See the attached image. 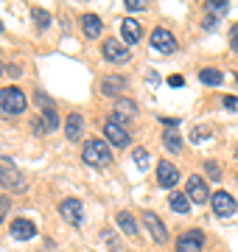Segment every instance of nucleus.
<instances>
[{
    "instance_id": "1",
    "label": "nucleus",
    "mask_w": 238,
    "mask_h": 252,
    "mask_svg": "<svg viewBox=\"0 0 238 252\" xmlns=\"http://www.w3.org/2000/svg\"><path fill=\"white\" fill-rule=\"evenodd\" d=\"M26 107H28V98L20 87H3L0 90V115L3 118L20 115V112H26Z\"/></svg>"
},
{
    "instance_id": "2",
    "label": "nucleus",
    "mask_w": 238,
    "mask_h": 252,
    "mask_svg": "<svg viewBox=\"0 0 238 252\" xmlns=\"http://www.w3.org/2000/svg\"><path fill=\"white\" fill-rule=\"evenodd\" d=\"M82 160L87 162V165H92V168L107 165V162L112 160L107 140H101V137H92V140H87V143H84V149H82Z\"/></svg>"
},
{
    "instance_id": "3",
    "label": "nucleus",
    "mask_w": 238,
    "mask_h": 252,
    "mask_svg": "<svg viewBox=\"0 0 238 252\" xmlns=\"http://www.w3.org/2000/svg\"><path fill=\"white\" fill-rule=\"evenodd\" d=\"M59 213L67 224L73 227H82L84 224V205L79 199H62V205H59Z\"/></svg>"
},
{
    "instance_id": "4",
    "label": "nucleus",
    "mask_w": 238,
    "mask_h": 252,
    "mask_svg": "<svg viewBox=\"0 0 238 252\" xmlns=\"http://www.w3.org/2000/svg\"><path fill=\"white\" fill-rule=\"evenodd\" d=\"M140 219H143V224H146L149 235H151L157 244H168V230H165V224L160 221V216H157V213L143 210V213H140Z\"/></svg>"
},
{
    "instance_id": "5",
    "label": "nucleus",
    "mask_w": 238,
    "mask_h": 252,
    "mask_svg": "<svg viewBox=\"0 0 238 252\" xmlns=\"http://www.w3.org/2000/svg\"><path fill=\"white\" fill-rule=\"evenodd\" d=\"M101 54H104V59H107V62L123 64V62H129L132 51H129L123 42H118V39H107V42H104V48H101Z\"/></svg>"
},
{
    "instance_id": "6",
    "label": "nucleus",
    "mask_w": 238,
    "mask_h": 252,
    "mask_svg": "<svg viewBox=\"0 0 238 252\" xmlns=\"http://www.w3.org/2000/svg\"><path fill=\"white\" fill-rule=\"evenodd\" d=\"M188 199H191L193 205H205L210 193H208V182L202 180L199 174H191L188 177Z\"/></svg>"
},
{
    "instance_id": "7",
    "label": "nucleus",
    "mask_w": 238,
    "mask_h": 252,
    "mask_svg": "<svg viewBox=\"0 0 238 252\" xmlns=\"http://www.w3.org/2000/svg\"><path fill=\"white\" fill-rule=\"evenodd\" d=\"M0 185H3V188H9V190H17V193H23V190L28 188L26 177H23L20 171H14L11 165H3V168H0Z\"/></svg>"
},
{
    "instance_id": "8",
    "label": "nucleus",
    "mask_w": 238,
    "mask_h": 252,
    "mask_svg": "<svg viewBox=\"0 0 238 252\" xmlns=\"http://www.w3.org/2000/svg\"><path fill=\"white\" fill-rule=\"evenodd\" d=\"M104 137H107V143H112L115 149H123V146L129 143V135H126V129L118 124V121H107L104 124Z\"/></svg>"
},
{
    "instance_id": "9",
    "label": "nucleus",
    "mask_w": 238,
    "mask_h": 252,
    "mask_svg": "<svg viewBox=\"0 0 238 252\" xmlns=\"http://www.w3.org/2000/svg\"><path fill=\"white\" fill-rule=\"evenodd\" d=\"M210 205H213V213L216 216H233L236 213V199L230 196L227 190H216L210 196Z\"/></svg>"
},
{
    "instance_id": "10",
    "label": "nucleus",
    "mask_w": 238,
    "mask_h": 252,
    "mask_svg": "<svg viewBox=\"0 0 238 252\" xmlns=\"http://www.w3.org/2000/svg\"><path fill=\"white\" fill-rule=\"evenodd\" d=\"M202 244H205V235L202 230H188L177 238V252H199Z\"/></svg>"
},
{
    "instance_id": "11",
    "label": "nucleus",
    "mask_w": 238,
    "mask_h": 252,
    "mask_svg": "<svg viewBox=\"0 0 238 252\" xmlns=\"http://www.w3.org/2000/svg\"><path fill=\"white\" fill-rule=\"evenodd\" d=\"M157 182H160L163 188H174L177 182H179V171H177L174 162H168V160L157 162Z\"/></svg>"
},
{
    "instance_id": "12",
    "label": "nucleus",
    "mask_w": 238,
    "mask_h": 252,
    "mask_svg": "<svg viewBox=\"0 0 238 252\" xmlns=\"http://www.w3.org/2000/svg\"><path fill=\"white\" fill-rule=\"evenodd\" d=\"M151 48H157L160 54H171L177 51V39L171 31H165V28H157L154 34H151Z\"/></svg>"
},
{
    "instance_id": "13",
    "label": "nucleus",
    "mask_w": 238,
    "mask_h": 252,
    "mask_svg": "<svg viewBox=\"0 0 238 252\" xmlns=\"http://www.w3.org/2000/svg\"><path fill=\"white\" fill-rule=\"evenodd\" d=\"M120 36H123L126 45H135V42H140V36H143V28H140L138 20L126 17L123 23H120Z\"/></svg>"
},
{
    "instance_id": "14",
    "label": "nucleus",
    "mask_w": 238,
    "mask_h": 252,
    "mask_svg": "<svg viewBox=\"0 0 238 252\" xmlns=\"http://www.w3.org/2000/svg\"><path fill=\"white\" fill-rule=\"evenodd\" d=\"M34 235H37V227H34V221H28V219H17L11 224V238L14 241H28Z\"/></svg>"
},
{
    "instance_id": "15",
    "label": "nucleus",
    "mask_w": 238,
    "mask_h": 252,
    "mask_svg": "<svg viewBox=\"0 0 238 252\" xmlns=\"http://www.w3.org/2000/svg\"><path fill=\"white\" fill-rule=\"evenodd\" d=\"M84 135V118L79 112H70L67 121H64V137L67 140H79Z\"/></svg>"
},
{
    "instance_id": "16",
    "label": "nucleus",
    "mask_w": 238,
    "mask_h": 252,
    "mask_svg": "<svg viewBox=\"0 0 238 252\" xmlns=\"http://www.w3.org/2000/svg\"><path fill=\"white\" fill-rule=\"evenodd\" d=\"M132 115H138V104L135 101H129V98H118L115 101V112H112V121H126V118Z\"/></svg>"
},
{
    "instance_id": "17",
    "label": "nucleus",
    "mask_w": 238,
    "mask_h": 252,
    "mask_svg": "<svg viewBox=\"0 0 238 252\" xmlns=\"http://www.w3.org/2000/svg\"><path fill=\"white\" fill-rule=\"evenodd\" d=\"M82 28H84V36L95 39V36H101V31H104V23H101L98 14H84V17H82Z\"/></svg>"
},
{
    "instance_id": "18",
    "label": "nucleus",
    "mask_w": 238,
    "mask_h": 252,
    "mask_svg": "<svg viewBox=\"0 0 238 252\" xmlns=\"http://www.w3.org/2000/svg\"><path fill=\"white\" fill-rule=\"evenodd\" d=\"M123 90H126V79L123 76H107V79L101 81V93L104 95H118Z\"/></svg>"
},
{
    "instance_id": "19",
    "label": "nucleus",
    "mask_w": 238,
    "mask_h": 252,
    "mask_svg": "<svg viewBox=\"0 0 238 252\" xmlns=\"http://www.w3.org/2000/svg\"><path fill=\"white\" fill-rule=\"evenodd\" d=\"M199 81H202V84H208V87H219L221 81H224V73L216 70V67H202V70H199Z\"/></svg>"
},
{
    "instance_id": "20",
    "label": "nucleus",
    "mask_w": 238,
    "mask_h": 252,
    "mask_svg": "<svg viewBox=\"0 0 238 252\" xmlns=\"http://www.w3.org/2000/svg\"><path fill=\"white\" fill-rule=\"evenodd\" d=\"M118 227L123 230L126 235H138V221H135V216L129 213V210H118Z\"/></svg>"
},
{
    "instance_id": "21",
    "label": "nucleus",
    "mask_w": 238,
    "mask_h": 252,
    "mask_svg": "<svg viewBox=\"0 0 238 252\" xmlns=\"http://www.w3.org/2000/svg\"><path fill=\"white\" fill-rule=\"evenodd\" d=\"M168 205H171V210H177V213H188V210H191V199H188V193L174 190V193L168 196Z\"/></svg>"
},
{
    "instance_id": "22",
    "label": "nucleus",
    "mask_w": 238,
    "mask_h": 252,
    "mask_svg": "<svg viewBox=\"0 0 238 252\" xmlns=\"http://www.w3.org/2000/svg\"><path fill=\"white\" fill-rule=\"evenodd\" d=\"M163 143H165L168 152H179V149H182V140H179V135H177V129H168V132H165Z\"/></svg>"
},
{
    "instance_id": "23",
    "label": "nucleus",
    "mask_w": 238,
    "mask_h": 252,
    "mask_svg": "<svg viewBox=\"0 0 238 252\" xmlns=\"http://www.w3.org/2000/svg\"><path fill=\"white\" fill-rule=\"evenodd\" d=\"M42 126H45V132H54L56 126H59V115H56V109H45V112H42Z\"/></svg>"
},
{
    "instance_id": "24",
    "label": "nucleus",
    "mask_w": 238,
    "mask_h": 252,
    "mask_svg": "<svg viewBox=\"0 0 238 252\" xmlns=\"http://www.w3.org/2000/svg\"><path fill=\"white\" fill-rule=\"evenodd\" d=\"M230 11V3H224V0H213V3H208V14H227Z\"/></svg>"
},
{
    "instance_id": "25",
    "label": "nucleus",
    "mask_w": 238,
    "mask_h": 252,
    "mask_svg": "<svg viewBox=\"0 0 238 252\" xmlns=\"http://www.w3.org/2000/svg\"><path fill=\"white\" fill-rule=\"evenodd\" d=\"M31 14H34V23H37L39 28H48V23H51V14H48L45 9H34Z\"/></svg>"
},
{
    "instance_id": "26",
    "label": "nucleus",
    "mask_w": 238,
    "mask_h": 252,
    "mask_svg": "<svg viewBox=\"0 0 238 252\" xmlns=\"http://www.w3.org/2000/svg\"><path fill=\"white\" fill-rule=\"evenodd\" d=\"M205 171H208V177H210L213 182H219V180H221V168H219V165H216L213 160L205 162Z\"/></svg>"
},
{
    "instance_id": "27",
    "label": "nucleus",
    "mask_w": 238,
    "mask_h": 252,
    "mask_svg": "<svg viewBox=\"0 0 238 252\" xmlns=\"http://www.w3.org/2000/svg\"><path fill=\"white\" fill-rule=\"evenodd\" d=\"M132 157H135V162H138V168H146V165H149V152H146V149H135Z\"/></svg>"
},
{
    "instance_id": "28",
    "label": "nucleus",
    "mask_w": 238,
    "mask_h": 252,
    "mask_svg": "<svg viewBox=\"0 0 238 252\" xmlns=\"http://www.w3.org/2000/svg\"><path fill=\"white\" fill-rule=\"evenodd\" d=\"M126 9L129 11H143L146 9V0H126Z\"/></svg>"
},
{
    "instance_id": "29",
    "label": "nucleus",
    "mask_w": 238,
    "mask_h": 252,
    "mask_svg": "<svg viewBox=\"0 0 238 252\" xmlns=\"http://www.w3.org/2000/svg\"><path fill=\"white\" fill-rule=\"evenodd\" d=\"M9 207H11L9 196H0V221H3V219H6V213H9Z\"/></svg>"
},
{
    "instance_id": "30",
    "label": "nucleus",
    "mask_w": 238,
    "mask_h": 252,
    "mask_svg": "<svg viewBox=\"0 0 238 252\" xmlns=\"http://www.w3.org/2000/svg\"><path fill=\"white\" fill-rule=\"evenodd\" d=\"M230 48H233V51L238 54V26L233 28V31H230Z\"/></svg>"
},
{
    "instance_id": "31",
    "label": "nucleus",
    "mask_w": 238,
    "mask_h": 252,
    "mask_svg": "<svg viewBox=\"0 0 238 252\" xmlns=\"http://www.w3.org/2000/svg\"><path fill=\"white\" fill-rule=\"evenodd\" d=\"M6 73H9L11 79H17V76H20L23 70H20V64H9V67H6Z\"/></svg>"
},
{
    "instance_id": "32",
    "label": "nucleus",
    "mask_w": 238,
    "mask_h": 252,
    "mask_svg": "<svg viewBox=\"0 0 238 252\" xmlns=\"http://www.w3.org/2000/svg\"><path fill=\"white\" fill-rule=\"evenodd\" d=\"M224 107H227V109H238V98L227 95V98H224Z\"/></svg>"
},
{
    "instance_id": "33",
    "label": "nucleus",
    "mask_w": 238,
    "mask_h": 252,
    "mask_svg": "<svg viewBox=\"0 0 238 252\" xmlns=\"http://www.w3.org/2000/svg\"><path fill=\"white\" fill-rule=\"evenodd\" d=\"M168 84H171V87H182L185 79H182V76H171V79H168Z\"/></svg>"
},
{
    "instance_id": "34",
    "label": "nucleus",
    "mask_w": 238,
    "mask_h": 252,
    "mask_svg": "<svg viewBox=\"0 0 238 252\" xmlns=\"http://www.w3.org/2000/svg\"><path fill=\"white\" fill-rule=\"evenodd\" d=\"M205 28H208V31H210V28H216V17H213V14L205 20Z\"/></svg>"
},
{
    "instance_id": "35",
    "label": "nucleus",
    "mask_w": 238,
    "mask_h": 252,
    "mask_svg": "<svg viewBox=\"0 0 238 252\" xmlns=\"http://www.w3.org/2000/svg\"><path fill=\"white\" fill-rule=\"evenodd\" d=\"M163 124L165 126H174V129H177V124H179V121H177V118H163Z\"/></svg>"
},
{
    "instance_id": "36",
    "label": "nucleus",
    "mask_w": 238,
    "mask_h": 252,
    "mask_svg": "<svg viewBox=\"0 0 238 252\" xmlns=\"http://www.w3.org/2000/svg\"><path fill=\"white\" fill-rule=\"evenodd\" d=\"M3 70H6V67H3V64H0V73H3Z\"/></svg>"
},
{
    "instance_id": "37",
    "label": "nucleus",
    "mask_w": 238,
    "mask_h": 252,
    "mask_svg": "<svg viewBox=\"0 0 238 252\" xmlns=\"http://www.w3.org/2000/svg\"><path fill=\"white\" fill-rule=\"evenodd\" d=\"M236 84H238V73H236Z\"/></svg>"
},
{
    "instance_id": "38",
    "label": "nucleus",
    "mask_w": 238,
    "mask_h": 252,
    "mask_svg": "<svg viewBox=\"0 0 238 252\" xmlns=\"http://www.w3.org/2000/svg\"><path fill=\"white\" fill-rule=\"evenodd\" d=\"M0 31H3V26H0Z\"/></svg>"
},
{
    "instance_id": "39",
    "label": "nucleus",
    "mask_w": 238,
    "mask_h": 252,
    "mask_svg": "<svg viewBox=\"0 0 238 252\" xmlns=\"http://www.w3.org/2000/svg\"><path fill=\"white\" fill-rule=\"evenodd\" d=\"M236 157H238V152H236Z\"/></svg>"
}]
</instances>
